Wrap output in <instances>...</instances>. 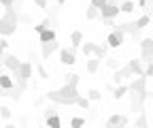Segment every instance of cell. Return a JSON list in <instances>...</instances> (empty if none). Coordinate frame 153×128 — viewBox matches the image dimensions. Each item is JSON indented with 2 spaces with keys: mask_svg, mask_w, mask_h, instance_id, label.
I'll list each match as a JSON object with an SVG mask.
<instances>
[{
  "mask_svg": "<svg viewBox=\"0 0 153 128\" xmlns=\"http://www.w3.org/2000/svg\"><path fill=\"white\" fill-rule=\"evenodd\" d=\"M76 83H79V75H68L66 83L60 90H53V92H47L45 98L57 105H76V98H79V90H76Z\"/></svg>",
  "mask_w": 153,
  "mask_h": 128,
  "instance_id": "6da1fadb",
  "label": "cell"
},
{
  "mask_svg": "<svg viewBox=\"0 0 153 128\" xmlns=\"http://www.w3.org/2000/svg\"><path fill=\"white\" fill-rule=\"evenodd\" d=\"M17 4H11V7H4V13L0 17V34L2 36H9L17 30V24H19V13L15 11Z\"/></svg>",
  "mask_w": 153,
  "mask_h": 128,
  "instance_id": "7a4b0ae2",
  "label": "cell"
},
{
  "mask_svg": "<svg viewBox=\"0 0 153 128\" xmlns=\"http://www.w3.org/2000/svg\"><path fill=\"white\" fill-rule=\"evenodd\" d=\"M13 77H15V81H17L19 88L26 90V88H28V81H30V77H32V64H30V62H22V66L13 70Z\"/></svg>",
  "mask_w": 153,
  "mask_h": 128,
  "instance_id": "3957f363",
  "label": "cell"
},
{
  "mask_svg": "<svg viewBox=\"0 0 153 128\" xmlns=\"http://www.w3.org/2000/svg\"><path fill=\"white\" fill-rule=\"evenodd\" d=\"M147 79H149L147 75H136V77L132 79V83H128L130 90H132V92H136V94L140 96L143 103L149 98V92H147Z\"/></svg>",
  "mask_w": 153,
  "mask_h": 128,
  "instance_id": "277c9868",
  "label": "cell"
},
{
  "mask_svg": "<svg viewBox=\"0 0 153 128\" xmlns=\"http://www.w3.org/2000/svg\"><path fill=\"white\" fill-rule=\"evenodd\" d=\"M123 41H126V32L121 30V26H119V24H117V26H113L111 34L106 36V43H108L113 49H119V47L123 45Z\"/></svg>",
  "mask_w": 153,
  "mask_h": 128,
  "instance_id": "5b68a950",
  "label": "cell"
},
{
  "mask_svg": "<svg viewBox=\"0 0 153 128\" xmlns=\"http://www.w3.org/2000/svg\"><path fill=\"white\" fill-rule=\"evenodd\" d=\"M119 13H121V7L117 2H111V0H108V2L100 9V19H115Z\"/></svg>",
  "mask_w": 153,
  "mask_h": 128,
  "instance_id": "8992f818",
  "label": "cell"
},
{
  "mask_svg": "<svg viewBox=\"0 0 153 128\" xmlns=\"http://www.w3.org/2000/svg\"><path fill=\"white\" fill-rule=\"evenodd\" d=\"M140 58L145 64L153 62V39H143L140 41Z\"/></svg>",
  "mask_w": 153,
  "mask_h": 128,
  "instance_id": "52a82bcc",
  "label": "cell"
},
{
  "mask_svg": "<svg viewBox=\"0 0 153 128\" xmlns=\"http://www.w3.org/2000/svg\"><path fill=\"white\" fill-rule=\"evenodd\" d=\"M126 77H136V75L132 73L130 64H126L123 68H117V70H113V83H115V85L123 83V79H126Z\"/></svg>",
  "mask_w": 153,
  "mask_h": 128,
  "instance_id": "ba28073f",
  "label": "cell"
},
{
  "mask_svg": "<svg viewBox=\"0 0 153 128\" xmlns=\"http://www.w3.org/2000/svg\"><path fill=\"white\" fill-rule=\"evenodd\" d=\"M60 62L62 64H66V66H72L74 62H76V56H74V47H64V49H60Z\"/></svg>",
  "mask_w": 153,
  "mask_h": 128,
  "instance_id": "9c48e42d",
  "label": "cell"
},
{
  "mask_svg": "<svg viewBox=\"0 0 153 128\" xmlns=\"http://www.w3.org/2000/svg\"><path fill=\"white\" fill-rule=\"evenodd\" d=\"M2 62H4V66L11 68V70H15V68L22 66V60H19L17 56H13V53H2Z\"/></svg>",
  "mask_w": 153,
  "mask_h": 128,
  "instance_id": "30bf717a",
  "label": "cell"
},
{
  "mask_svg": "<svg viewBox=\"0 0 153 128\" xmlns=\"http://www.w3.org/2000/svg\"><path fill=\"white\" fill-rule=\"evenodd\" d=\"M106 126L113 128V126H128V118L126 115H119V113H115L106 120Z\"/></svg>",
  "mask_w": 153,
  "mask_h": 128,
  "instance_id": "8fae6325",
  "label": "cell"
},
{
  "mask_svg": "<svg viewBox=\"0 0 153 128\" xmlns=\"http://www.w3.org/2000/svg\"><path fill=\"white\" fill-rule=\"evenodd\" d=\"M41 45H43V51H41L43 60L51 58V53H53V51H57V41H49V43H41Z\"/></svg>",
  "mask_w": 153,
  "mask_h": 128,
  "instance_id": "7c38bea8",
  "label": "cell"
},
{
  "mask_svg": "<svg viewBox=\"0 0 153 128\" xmlns=\"http://www.w3.org/2000/svg\"><path fill=\"white\" fill-rule=\"evenodd\" d=\"M13 85H17L15 77H13V75H7V73H2V75H0V90H11Z\"/></svg>",
  "mask_w": 153,
  "mask_h": 128,
  "instance_id": "4fadbf2b",
  "label": "cell"
},
{
  "mask_svg": "<svg viewBox=\"0 0 153 128\" xmlns=\"http://www.w3.org/2000/svg\"><path fill=\"white\" fill-rule=\"evenodd\" d=\"M128 64H130V68H132L134 75H145V68H143V58H132Z\"/></svg>",
  "mask_w": 153,
  "mask_h": 128,
  "instance_id": "5bb4252c",
  "label": "cell"
},
{
  "mask_svg": "<svg viewBox=\"0 0 153 128\" xmlns=\"http://www.w3.org/2000/svg\"><path fill=\"white\" fill-rule=\"evenodd\" d=\"M55 28L51 26V28H47V30H43L41 34H38V41H41V43H49V41H55Z\"/></svg>",
  "mask_w": 153,
  "mask_h": 128,
  "instance_id": "9a60e30c",
  "label": "cell"
},
{
  "mask_svg": "<svg viewBox=\"0 0 153 128\" xmlns=\"http://www.w3.org/2000/svg\"><path fill=\"white\" fill-rule=\"evenodd\" d=\"M100 64H102V60L94 56V58H89V60H87L85 68H87V73H91V75H96V73H98V68H100Z\"/></svg>",
  "mask_w": 153,
  "mask_h": 128,
  "instance_id": "2e32d148",
  "label": "cell"
},
{
  "mask_svg": "<svg viewBox=\"0 0 153 128\" xmlns=\"http://www.w3.org/2000/svg\"><path fill=\"white\" fill-rule=\"evenodd\" d=\"M22 92H24V88L13 85L11 90H2V96H11L13 100H19V98H22Z\"/></svg>",
  "mask_w": 153,
  "mask_h": 128,
  "instance_id": "e0dca14e",
  "label": "cell"
},
{
  "mask_svg": "<svg viewBox=\"0 0 153 128\" xmlns=\"http://www.w3.org/2000/svg\"><path fill=\"white\" fill-rule=\"evenodd\" d=\"M128 92H130V85H126V83H119L117 88L113 90V98H115V100H119V98H123Z\"/></svg>",
  "mask_w": 153,
  "mask_h": 128,
  "instance_id": "ac0fdd59",
  "label": "cell"
},
{
  "mask_svg": "<svg viewBox=\"0 0 153 128\" xmlns=\"http://www.w3.org/2000/svg\"><path fill=\"white\" fill-rule=\"evenodd\" d=\"M108 47H111L108 43L96 45V47H94V56H96V58H100V60H104V58H106V51H108Z\"/></svg>",
  "mask_w": 153,
  "mask_h": 128,
  "instance_id": "d6986e66",
  "label": "cell"
},
{
  "mask_svg": "<svg viewBox=\"0 0 153 128\" xmlns=\"http://www.w3.org/2000/svg\"><path fill=\"white\" fill-rule=\"evenodd\" d=\"M70 43H72L74 49H76V47H81V43H83V34H81L79 30H74V32L70 34Z\"/></svg>",
  "mask_w": 153,
  "mask_h": 128,
  "instance_id": "ffe728a7",
  "label": "cell"
},
{
  "mask_svg": "<svg viewBox=\"0 0 153 128\" xmlns=\"http://www.w3.org/2000/svg\"><path fill=\"white\" fill-rule=\"evenodd\" d=\"M85 17H87L89 22H91V19H98V17H100V9L94 7V4H89V9L85 11Z\"/></svg>",
  "mask_w": 153,
  "mask_h": 128,
  "instance_id": "44dd1931",
  "label": "cell"
},
{
  "mask_svg": "<svg viewBox=\"0 0 153 128\" xmlns=\"http://www.w3.org/2000/svg\"><path fill=\"white\" fill-rule=\"evenodd\" d=\"M53 24H51V19H49V17H45V19L43 22H38L36 26H34V32H38V34H41L43 30H47V28H51Z\"/></svg>",
  "mask_w": 153,
  "mask_h": 128,
  "instance_id": "7402d4cb",
  "label": "cell"
},
{
  "mask_svg": "<svg viewBox=\"0 0 153 128\" xmlns=\"http://www.w3.org/2000/svg\"><path fill=\"white\" fill-rule=\"evenodd\" d=\"M45 124H47L49 128H60V126H62V120L57 118V113H55V115H49V118L45 120Z\"/></svg>",
  "mask_w": 153,
  "mask_h": 128,
  "instance_id": "603a6c76",
  "label": "cell"
},
{
  "mask_svg": "<svg viewBox=\"0 0 153 128\" xmlns=\"http://www.w3.org/2000/svg\"><path fill=\"white\" fill-rule=\"evenodd\" d=\"M57 17H60V4H55V7H51V11H49V19H51L53 28L57 26Z\"/></svg>",
  "mask_w": 153,
  "mask_h": 128,
  "instance_id": "cb8c5ba5",
  "label": "cell"
},
{
  "mask_svg": "<svg viewBox=\"0 0 153 128\" xmlns=\"http://www.w3.org/2000/svg\"><path fill=\"white\" fill-rule=\"evenodd\" d=\"M149 24H151V17H149V15H140V17H138V19H136V28H138V30H143V28H147Z\"/></svg>",
  "mask_w": 153,
  "mask_h": 128,
  "instance_id": "d4e9b609",
  "label": "cell"
},
{
  "mask_svg": "<svg viewBox=\"0 0 153 128\" xmlns=\"http://www.w3.org/2000/svg\"><path fill=\"white\" fill-rule=\"evenodd\" d=\"M119 7H121V13H132L134 9H136V4H134L132 0H123V2H121Z\"/></svg>",
  "mask_w": 153,
  "mask_h": 128,
  "instance_id": "484cf974",
  "label": "cell"
},
{
  "mask_svg": "<svg viewBox=\"0 0 153 128\" xmlns=\"http://www.w3.org/2000/svg\"><path fill=\"white\" fill-rule=\"evenodd\" d=\"M147 124H149V122H147V111H140L138 118H136V126H138V128H145Z\"/></svg>",
  "mask_w": 153,
  "mask_h": 128,
  "instance_id": "4316f807",
  "label": "cell"
},
{
  "mask_svg": "<svg viewBox=\"0 0 153 128\" xmlns=\"http://www.w3.org/2000/svg\"><path fill=\"white\" fill-rule=\"evenodd\" d=\"M34 66H36V73H38V77H41V79H47L49 77V73L45 70V66L41 62H34Z\"/></svg>",
  "mask_w": 153,
  "mask_h": 128,
  "instance_id": "83f0119b",
  "label": "cell"
},
{
  "mask_svg": "<svg viewBox=\"0 0 153 128\" xmlns=\"http://www.w3.org/2000/svg\"><path fill=\"white\" fill-rule=\"evenodd\" d=\"M87 96H89V100H100V98H102V94H100V90H96V88L87 90Z\"/></svg>",
  "mask_w": 153,
  "mask_h": 128,
  "instance_id": "f1b7e54d",
  "label": "cell"
},
{
  "mask_svg": "<svg viewBox=\"0 0 153 128\" xmlns=\"http://www.w3.org/2000/svg\"><path fill=\"white\" fill-rule=\"evenodd\" d=\"M89 96H79V98H76V105H79L81 109H89Z\"/></svg>",
  "mask_w": 153,
  "mask_h": 128,
  "instance_id": "f546056e",
  "label": "cell"
},
{
  "mask_svg": "<svg viewBox=\"0 0 153 128\" xmlns=\"http://www.w3.org/2000/svg\"><path fill=\"white\" fill-rule=\"evenodd\" d=\"M81 47H83V53H85V56H94V47H96V43H83Z\"/></svg>",
  "mask_w": 153,
  "mask_h": 128,
  "instance_id": "4dcf8cb0",
  "label": "cell"
},
{
  "mask_svg": "<svg viewBox=\"0 0 153 128\" xmlns=\"http://www.w3.org/2000/svg\"><path fill=\"white\" fill-rule=\"evenodd\" d=\"M104 62H106V66H108L111 70H117V68H119V62L115 60V58H106Z\"/></svg>",
  "mask_w": 153,
  "mask_h": 128,
  "instance_id": "1f68e13d",
  "label": "cell"
},
{
  "mask_svg": "<svg viewBox=\"0 0 153 128\" xmlns=\"http://www.w3.org/2000/svg\"><path fill=\"white\" fill-rule=\"evenodd\" d=\"M83 124H85L83 118H72V120H70V126H72V128H81Z\"/></svg>",
  "mask_w": 153,
  "mask_h": 128,
  "instance_id": "d6a6232c",
  "label": "cell"
},
{
  "mask_svg": "<svg viewBox=\"0 0 153 128\" xmlns=\"http://www.w3.org/2000/svg\"><path fill=\"white\" fill-rule=\"evenodd\" d=\"M55 105H57V103H53L51 107H47V109H45V120H47L49 115H55V113H57V109H55Z\"/></svg>",
  "mask_w": 153,
  "mask_h": 128,
  "instance_id": "836d02e7",
  "label": "cell"
},
{
  "mask_svg": "<svg viewBox=\"0 0 153 128\" xmlns=\"http://www.w3.org/2000/svg\"><path fill=\"white\" fill-rule=\"evenodd\" d=\"M0 115H2V120H9L11 118V109L9 107H0Z\"/></svg>",
  "mask_w": 153,
  "mask_h": 128,
  "instance_id": "e575fe53",
  "label": "cell"
},
{
  "mask_svg": "<svg viewBox=\"0 0 153 128\" xmlns=\"http://www.w3.org/2000/svg\"><path fill=\"white\" fill-rule=\"evenodd\" d=\"M145 75H147V77H153V62L145 64Z\"/></svg>",
  "mask_w": 153,
  "mask_h": 128,
  "instance_id": "d590c367",
  "label": "cell"
},
{
  "mask_svg": "<svg viewBox=\"0 0 153 128\" xmlns=\"http://www.w3.org/2000/svg\"><path fill=\"white\" fill-rule=\"evenodd\" d=\"M106 2H108V0H91V4H94V7H98V9H102Z\"/></svg>",
  "mask_w": 153,
  "mask_h": 128,
  "instance_id": "8d00e7d4",
  "label": "cell"
},
{
  "mask_svg": "<svg viewBox=\"0 0 153 128\" xmlns=\"http://www.w3.org/2000/svg\"><path fill=\"white\" fill-rule=\"evenodd\" d=\"M34 4L38 9H47V0H34Z\"/></svg>",
  "mask_w": 153,
  "mask_h": 128,
  "instance_id": "74e56055",
  "label": "cell"
},
{
  "mask_svg": "<svg viewBox=\"0 0 153 128\" xmlns=\"http://www.w3.org/2000/svg\"><path fill=\"white\" fill-rule=\"evenodd\" d=\"M19 22H22V24H30V15H19Z\"/></svg>",
  "mask_w": 153,
  "mask_h": 128,
  "instance_id": "f35d334b",
  "label": "cell"
},
{
  "mask_svg": "<svg viewBox=\"0 0 153 128\" xmlns=\"http://www.w3.org/2000/svg\"><path fill=\"white\" fill-rule=\"evenodd\" d=\"M0 2H2V7H11V4L17 2V0H0Z\"/></svg>",
  "mask_w": 153,
  "mask_h": 128,
  "instance_id": "ab89813d",
  "label": "cell"
},
{
  "mask_svg": "<svg viewBox=\"0 0 153 128\" xmlns=\"http://www.w3.org/2000/svg\"><path fill=\"white\" fill-rule=\"evenodd\" d=\"M0 47H2V51H4V49L9 47V41H7V36H4V39H2V41H0Z\"/></svg>",
  "mask_w": 153,
  "mask_h": 128,
  "instance_id": "60d3db41",
  "label": "cell"
},
{
  "mask_svg": "<svg viewBox=\"0 0 153 128\" xmlns=\"http://www.w3.org/2000/svg\"><path fill=\"white\" fill-rule=\"evenodd\" d=\"M147 4H149V0H138V7H140V9H145Z\"/></svg>",
  "mask_w": 153,
  "mask_h": 128,
  "instance_id": "b9f144b4",
  "label": "cell"
},
{
  "mask_svg": "<svg viewBox=\"0 0 153 128\" xmlns=\"http://www.w3.org/2000/svg\"><path fill=\"white\" fill-rule=\"evenodd\" d=\"M55 2H57V4H60V7H62V4L66 2V0H55Z\"/></svg>",
  "mask_w": 153,
  "mask_h": 128,
  "instance_id": "7bdbcfd3",
  "label": "cell"
},
{
  "mask_svg": "<svg viewBox=\"0 0 153 128\" xmlns=\"http://www.w3.org/2000/svg\"><path fill=\"white\" fill-rule=\"evenodd\" d=\"M147 7H151V9H153V0H149V4H147Z\"/></svg>",
  "mask_w": 153,
  "mask_h": 128,
  "instance_id": "ee69618b",
  "label": "cell"
},
{
  "mask_svg": "<svg viewBox=\"0 0 153 128\" xmlns=\"http://www.w3.org/2000/svg\"><path fill=\"white\" fill-rule=\"evenodd\" d=\"M22 2H24V0H17V2H15V4H17V7H19V4H22Z\"/></svg>",
  "mask_w": 153,
  "mask_h": 128,
  "instance_id": "f6af8a7d",
  "label": "cell"
}]
</instances>
